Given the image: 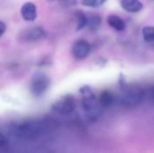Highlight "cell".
I'll return each mask as SVG.
<instances>
[{
  "label": "cell",
  "mask_w": 154,
  "mask_h": 153,
  "mask_svg": "<svg viewBox=\"0 0 154 153\" xmlns=\"http://www.w3.org/2000/svg\"><path fill=\"white\" fill-rule=\"evenodd\" d=\"M143 90L135 85L125 87L122 94V103L127 106H135L141 104L143 100Z\"/></svg>",
  "instance_id": "obj_1"
},
{
  "label": "cell",
  "mask_w": 154,
  "mask_h": 153,
  "mask_svg": "<svg viewBox=\"0 0 154 153\" xmlns=\"http://www.w3.org/2000/svg\"><path fill=\"white\" fill-rule=\"evenodd\" d=\"M51 85L50 78L44 73H37L33 76L31 85V91L33 96H42Z\"/></svg>",
  "instance_id": "obj_2"
},
{
  "label": "cell",
  "mask_w": 154,
  "mask_h": 153,
  "mask_svg": "<svg viewBox=\"0 0 154 153\" xmlns=\"http://www.w3.org/2000/svg\"><path fill=\"white\" fill-rule=\"evenodd\" d=\"M80 92L82 93V96H83V102H82V104H83L84 109L88 114L89 117H96V116H97L98 106H97V100H96L95 96L92 93V91L88 87H82L80 89Z\"/></svg>",
  "instance_id": "obj_3"
},
{
  "label": "cell",
  "mask_w": 154,
  "mask_h": 153,
  "mask_svg": "<svg viewBox=\"0 0 154 153\" xmlns=\"http://www.w3.org/2000/svg\"><path fill=\"white\" fill-rule=\"evenodd\" d=\"M76 103L74 96L71 95H64L58 98L52 105V108L59 114L69 115L75 109Z\"/></svg>",
  "instance_id": "obj_4"
},
{
  "label": "cell",
  "mask_w": 154,
  "mask_h": 153,
  "mask_svg": "<svg viewBox=\"0 0 154 153\" xmlns=\"http://www.w3.org/2000/svg\"><path fill=\"white\" fill-rule=\"evenodd\" d=\"M91 50V46L86 40H78L72 47L73 56L78 60H83L88 56Z\"/></svg>",
  "instance_id": "obj_5"
},
{
  "label": "cell",
  "mask_w": 154,
  "mask_h": 153,
  "mask_svg": "<svg viewBox=\"0 0 154 153\" xmlns=\"http://www.w3.org/2000/svg\"><path fill=\"white\" fill-rule=\"evenodd\" d=\"M42 127L39 124V123H26L23 125H22L18 132L21 136L24 138H33L41 133Z\"/></svg>",
  "instance_id": "obj_6"
},
{
  "label": "cell",
  "mask_w": 154,
  "mask_h": 153,
  "mask_svg": "<svg viewBox=\"0 0 154 153\" xmlns=\"http://www.w3.org/2000/svg\"><path fill=\"white\" fill-rule=\"evenodd\" d=\"M21 14L24 21L33 22L37 18V7L32 2H26L21 8Z\"/></svg>",
  "instance_id": "obj_7"
},
{
  "label": "cell",
  "mask_w": 154,
  "mask_h": 153,
  "mask_svg": "<svg viewBox=\"0 0 154 153\" xmlns=\"http://www.w3.org/2000/svg\"><path fill=\"white\" fill-rule=\"evenodd\" d=\"M45 37V32L41 27H32L23 32V38L29 41H38Z\"/></svg>",
  "instance_id": "obj_8"
},
{
  "label": "cell",
  "mask_w": 154,
  "mask_h": 153,
  "mask_svg": "<svg viewBox=\"0 0 154 153\" xmlns=\"http://www.w3.org/2000/svg\"><path fill=\"white\" fill-rule=\"evenodd\" d=\"M121 6L129 13H138L143 8V5L140 0H121Z\"/></svg>",
  "instance_id": "obj_9"
},
{
  "label": "cell",
  "mask_w": 154,
  "mask_h": 153,
  "mask_svg": "<svg viewBox=\"0 0 154 153\" xmlns=\"http://www.w3.org/2000/svg\"><path fill=\"white\" fill-rule=\"evenodd\" d=\"M107 23L109 24L110 27L113 29L118 31V32H123L126 28V23L119 16L116 14H110L107 17Z\"/></svg>",
  "instance_id": "obj_10"
},
{
  "label": "cell",
  "mask_w": 154,
  "mask_h": 153,
  "mask_svg": "<svg viewBox=\"0 0 154 153\" xmlns=\"http://www.w3.org/2000/svg\"><path fill=\"white\" fill-rule=\"evenodd\" d=\"M88 15V24L87 26L89 28V30L96 32L101 25L102 18L98 14H90Z\"/></svg>",
  "instance_id": "obj_11"
},
{
  "label": "cell",
  "mask_w": 154,
  "mask_h": 153,
  "mask_svg": "<svg viewBox=\"0 0 154 153\" xmlns=\"http://www.w3.org/2000/svg\"><path fill=\"white\" fill-rule=\"evenodd\" d=\"M115 101V96L113 93L108 90H105L100 94L99 96V104L103 107H110Z\"/></svg>",
  "instance_id": "obj_12"
},
{
  "label": "cell",
  "mask_w": 154,
  "mask_h": 153,
  "mask_svg": "<svg viewBox=\"0 0 154 153\" xmlns=\"http://www.w3.org/2000/svg\"><path fill=\"white\" fill-rule=\"evenodd\" d=\"M75 16L77 19V31H80L88 24V15L82 10H77Z\"/></svg>",
  "instance_id": "obj_13"
},
{
  "label": "cell",
  "mask_w": 154,
  "mask_h": 153,
  "mask_svg": "<svg viewBox=\"0 0 154 153\" xmlns=\"http://www.w3.org/2000/svg\"><path fill=\"white\" fill-rule=\"evenodd\" d=\"M143 36L145 41H154V26H145L143 29Z\"/></svg>",
  "instance_id": "obj_14"
},
{
  "label": "cell",
  "mask_w": 154,
  "mask_h": 153,
  "mask_svg": "<svg viewBox=\"0 0 154 153\" xmlns=\"http://www.w3.org/2000/svg\"><path fill=\"white\" fill-rule=\"evenodd\" d=\"M107 0H82V5L90 8H97L102 6Z\"/></svg>",
  "instance_id": "obj_15"
},
{
  "label": "cell",
  "mask_w": 154,
  "mask_h": 153,
  "mask_svg": "<svg viewBox=\"0 0 154 153\" xmlns=\"http://www.w3.org/2000/svg\"><path fill=\"white\" fill-rule=\"evenodd\" d=\"M59 2L63 6H71L77 3V0H59Z\"/></svg>",
  "instance_id": "obj_16"
},
{
  "label": "cell",
  "mask_w": 154,
  "mask_h": 153,
  "mask_svg": "<svg viewBox=\"0 0 154 153\" xmlns=\"http://www.w3.org/2000/svg\"><path fill=\"white\" fill-rule=\"evenodd\" d=\"M5 30H6V25H5V23L4 22L0 21V37L5 33Z\"/></svg>",
  "instance_id": "obj_17"
},
{
  "label": "cell",
  "mask_w": 154,
  "mask_h": 153,
  "mask_svg": "<svg viewBox=\"0 0 154 153\" xmlns=\"http://www.w3.org/2000/svg\"><path fill=\"white\" fill-rule=\"evenodd\" d=\"M5 142H6V140H5V137L0 133V146H3V145H5Z\"/></svg>",
  "instance_id": "obj_18"
},
{
  "label": "cell",
  "mask_w": 154,
  "mask_h": 153,
  "mask_svg": "<svg viewBox=\"0 0 154 153\" xmlns=\"http://www.w3.org/2000/svg\"><path fill=\"white\" fill-rule=\"evenodd\" d=\"M152 98H153V100H154V89H153V91H152Z\"/></svg>",
  "instance_id": "obj_19"
},
{
  "label": "cell",
  "mask_w": 154,
  "mask_h": 153,
  "mask_svg": "<svg viewBox=\"0 0 154 153\" xmlns=\"http://www.w3.org/2000/svg\"><path fill=\"white\" fill-rule=\"evenodd\" d=\"M49 1H53V0H49Z\"/></svg>",
  "instance_id": "obj_20"
}]
</instances>
